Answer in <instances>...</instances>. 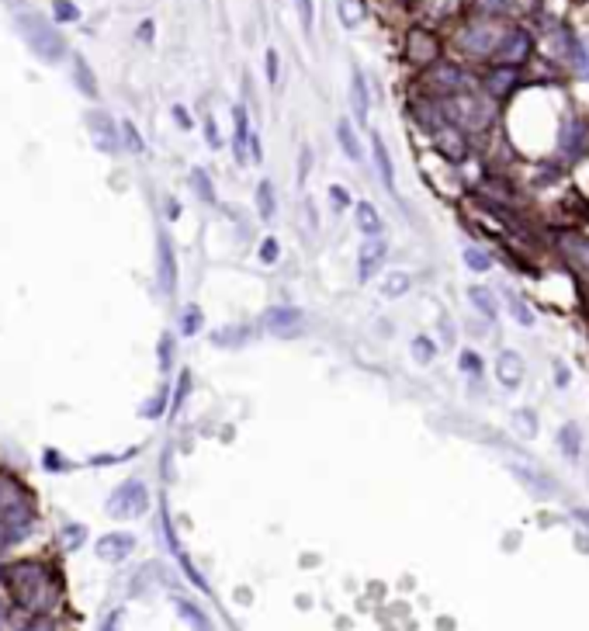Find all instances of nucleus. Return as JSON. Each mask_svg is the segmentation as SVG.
I'll list each match as a JSON object with an SVG mask.
<instances>
[{
    "label": "nucleus",
    "instance_id": "f257e3e1",
    "mask_svg": "<svg viewBox=\"0 0 589 631\" xmlns=\"http://www.w3.org/2000/svg\"><path fill=\"white\" fill-rule=\"evenodd\" d=\"M0 579L7 583L11 600H14L25 614H31V618L49 614V611L60 603L62 583L56 579L53 566H45V562H38V559H21V562H11V566L4 569V576H0Z\"/></svg>",
    "mask_w": 589,
    "mask_h": 631
},
{
    "label": "nucleus",
    "instance_id": "f03ea898",
    "mask_svg": "<svg viewBox=\"0 0 589 631\" xmlns=\"http://www.w3.org/2000/svg\"><path fill=\"white\" fill-rule=\"evenodd\" d=\"M35 528V506L31 500L14 489L11 482H0V545H14Z\"/></svg>",
    "mask_w": 589,
    "mask_h": 631
},
{
    "label": "nucleus",
    "instance_id": "7ed1b4c3",
    "mask_svg": "<svg viewBox=\"0 0 589 631\" xmlns=\"http://www.w3.org/2000/svg\"><path fill=\"white\" fill-rule=\"evenodd\" d=\"M18 29H21L29 49L38 60L60 63L62 53H66V42H62V35L53 29V21H45V18H38V14H21V18H18Z\"/></svg>",
    "mask_w": 589,
    "mask_h": 631
},
{
    "label": "nucleus",
    "instance_id": "20e7f679",
    "mask_svg": "<svg viewBox=\"0 0 589 631\" xmlns=\"http://www.w3.org/2000/svg\"><path fill=\"white\" fill-rule=\"evenodd\" d=\"M146 510H150V489L139 479H125L104 504V513L115 520H139Z\"/></svg>",
    "mask_w": 589,
    "mask_h": 631
},
{
    "label": "nucleus",
    "instance_id": "39448f33",
    "mask_svg": "<svg viewBox=\"0 0 589 631\" xmlns=\"http://www.w3.org/2000/svg\"><path fill=\"white\" fill-rule=\"evenodd\" d=\"M264 326L271 337H281V340H295L306 333V313L295 309V306H271L264 313Z\"/></svg>",
    "mask_w": 589,
    "mask_h": 631
},
{
    "label": "nucleus",
    "instance_id": "423d86ee",
    "mask_svg": "<svg viewBox=\"0 0 589 631\" xmlns=\"http://www.w3.org/2000/svg\"><path fill=\"white\" fill-rule=\"evenodd\" d=\"M559 250L569 260L572 275L589 288V236H576V233H561Z\"/></svg>",
    "mask_w": 589,
    "mask_h": 631
},
{
    "label": "nucleus",
    "instance_id": "0eeeda50",
    "mask_svg": "<svg viewBox=\"0 0 589 631\" xmlns=\"http://www.w3.org/2000/svg\"><path fill=\"white\" fill-rule=\"evenodd\" d=\"M156 282H160V291H163V295H174V291H177V257H174V247H170V236H167V233L156 236Z\"/></svg>",
    "mask_w": 589,
    "mask_h": 631
},
{
    "label": "nucleus",
    "instance_id": "6e6552de",
    "mask_svg": "<svg viewBox=\"0 0 589 631\" xmlns=\"http://www.w3.org/2000/svg\"><path fill=\"white\" fill-rule=\"evenodd\" d=\"M94 552H97V559H101V562L119 566V562H125V559L135 552V535H128V531H111V535H101L97 537V545H94Z\"/></svg>",
    "mask_w": 589,
    "mask_h": 631
},
{
    "label": "nucleus",
    "instance_id": "1a4fd4ad",
    "mask_svg": "<svg viewBox=\"0 0 589 631\" xmlns=\"http://www.w3.org/2000/svg\"><path fill=\"white\" fill-rule=\"evenodd\" d=\"M440 56V42L423 29H413L405 38V60L413 66H430Z\"/></svg>",
    "mask_w": 589,
    "mask_h": 631
},
{
    "label": "nucleus",
    "instance_id": "9d476101",
    "mask_svg": "<svg viewBox=\"0 0 589 631\" xmlns=\"http://www.w3.org/2000/svg\"><path fill=\"white\" fill-rule=\"evenodd\" d=\"M385 257H389V243L378 236V240H368L361 253H357V278L361 282H372L374 275H378V267L385 264Z\"/></svg>",
    "mask_w": 589,
    "mask_h": 631
},
{
    "label": "nucleus",
    "instance_id": "9b49d317",
    "mask_svg": "<svg viewBox=\"0 0 589 631\" xmlns=\"http://www.w3.org/2000/svg\"><path fill=\"white\" fill-rule=\"evenodd\" d=\"M87 128H91L94 143H97L101 153H115V150H119V132H115V122H111L108 115L91 111V115H87Z\"/></svg>",
    "mask_w": 589,
    "mask_h": 631
},
{
    "label": "nucleus",
    "instance_id": "f8f14e48",
    "mask_svg": "<svg viewBox=\"0 0 589 631\" xmlns=\"http://www.w3.org/2000/svg\"><path fill=\"white\" fill-rule=\"evenodd\" d=\"M496 381L503 389H517L524 381V357L517 350H503L496 357Z\"/></svg>",
    "mask_w": 589,
    "mask_h": 631
},
{
    "label": "nucleus",
    "instance_id": "ddd939ff",
    "mask_svg": "<svg viewBox=\"0 0 589 631\" xmlns=\"http://www.w3.org/2000/svg\"><path fill=\"white\" fill-rule=\"evenodd\" d=\"M528 56H530V38L524 32H510L499 42V53H496L499 63L513 66V63H524Z\"/></svg>",
    "mask_w": 589,
    "mask_h": 631
},
{
    "label": "nucleus",
    "instance_id": "4468645a",
    "mask_svg": "<svg viewBox=\"0 0 589 631\" xmlns=\"http://www.w3.org/2000/svg\"><path fill=\"white\" fill-rule=\"evenodd\" d=\"M499 32L496 29H489V25H471L465 35H462V45L465 49H471V53H493V49H499Z\"/></svg>",
    "mask_w": 589,
    "mask_h": 631
},
{
    "label": "nucleus",
    "instance_id": "2eb2a0df",
    "mask_svg": "<svg viewBox=\"0 0 589 631\" xmlns=\"http://www.w3.org/2000/svg\"><path fill=\"white\" fill-rule=\"evenodd\" d=\"M350 108L357 115V122H368V111H372V94H368V80L361 70L350 73Z\"/></svg>",
    "mask_w": 589,
    "mask_h": 631
},
{
    "label": "nucleus",
    "instance_id": "dca6fc26",
    "mask_svg": "<svg viewBox=\"0 0 589 631\" xmlns=\"http://www.w3.org/2000/svg\"><path fill=\"white\" fill-rule=\"evenodd\" d=\"M372 153H374V167H378V177H381V184L396 194V167H392V157H389V146H385V139L374 132L372 135Z\"/></svg>",
    "mask_w": 589,
    "mask_h": 631
},
{
    "label": "nucleus",
    "instance_id": "f3484780",
    "mask_svg": "<svg viewBox=\"0 0 589 631\" xmlns=\"http://www.w3.org/2000/svg\"><path fill=\"white\" fill-rule=\"evenodd\" d=\"M174 607H177V618L184 621L191 631H216V625H212V618L198 607V603H191V600H174Z\"/></svg>",
    "mask_w": 589,
    "mask_h": 631
},
{
    "label": "nucleus",
    "instance_id": "a211bd4d",
    "mask_svg": "<svg viewBox=\"0 0 589 631\" xmlns=\"http://www.w3.org/2000/svg\"><path fill=\"white\" fill-rule=\"evenodd\" d=\"M354 222L364 233V240H378L381 236V216H378V209H374L372 201H357L354 205Z\"/></svg>",
    "mask_w": 589,
    "mask_h": 631
},
{
    "label": "nucleus",
    "instance_id": "6ab92c4d",
    "mask_svg": "<svg viewBox=\"0 0 589 631\" xmlns=\"http://www.w3.org/2000/svg\"><path fill=\"white\" fill-rule=\"evenodd\" d=\"M233 122H236V135H233V153L240 163H250V153H247V143H250V115L243 104H236L233 108Z\"/></svg>",
    "mask_w": 589,
    "mask_h": 631
},
{
    "label": "nucleus",
    "instance_id": "aec40b11",
    "mask_svg": "<svg viewBox=\"0 0 589 631\" xmlns=\"http://www.w3.org/2000/svg\"><path fill=\"white\" fill-rule=\"evenodd\" d=\"M337 143H340V150L347 153V160L357 163V160L364 157V153H361V143H357V132H354V126H350L347 119L337 122Z\"/></svg>",
    "mask_w": 589,
    "mask_h": 631
},
{
    "label": "nucleus",
    "instance_id": "412c9836",
    "mask_svg": "<svg viewBox=\"0 0 589 631\" xmlns=\"http://www.w3.org/2000/svg\"><path fill=\"white\" fill-rule=\"evenodd\" d=\"M257 216L264 222H271L278 216V201H274V184H271V181H260V184H257Z\"/></svg>",
    "mask_w": 589,
    "mask_h": 631
},
{
    "label": "nucleus",
    "instance_id": "4be33fe9",
    "mask_svg": "<svg viewBox=\"0 0 589 631\" xmlns=\"http://www.w3.org/2000/svg\"><path fill=\"white\" fill-rule=\"evenodd\" d=\"M437 146H440V153H444V157H451V160L465 157V139H462V132H454V128L437 132Z\"/></svg>",
    "mask_w": 589,
    "mask_h": 631
},
{
    "label": "nucleus",
    "instance_id": "5701e85b",
    "mask_svg": "<svg viewBox=\"0 0 589 631\" xmlns=\"http://www.w3.org/2000/svg\"><path fill=\"white\" fill-rule=\"evenodd\" d=\"M468 299H471V306H475L479 313H482V316H489V319H493V316L499 313L496 295H493L489 288H482V284H471V288H468Z\"/></svg>",
    "mask_w": 589,
    "mask_h": 631
},
{
    "label": "nucleus",
    "instance_id": "b1692460",
    "mask_svg": "<svg viewBox=\"0 0 589 631\" xmlns=\"http://www.w3.org/2000/svg\"><path fill=\"white\" fill-rule=\"evenodd\" d=\"M559 447L565 458H579V455H583V434H579L576 423H565L559 430Z\"/></svg>",
    "mask_w": 589,
    "mask_h": 631
},
{
    "label": "nucleus",
    "instance_id": "393cba45",
    "mask_svg": "<svg viewBox=\"0 0 589 631\" xmlns=\"http://www.w3.org/2000/svg\"><path fill=\"white\" fill-rule=\"evenodd\" d=\"M409 284H413V278H409L405 271H396V275H389V278L381 282V295H385V299H403L405 291H409Z\"/></svg>",
    "mask_w": 589,
    "mask_h": 631
},
{
    "label": "nucleus",
    "instance_id": "a878e982",
    "mask_svg": "<svg viewBox=\"0 0 589 631\" xmlns=\"http://www.w3.org/2000/svg\"><path fill=\"white\" fill-rule=\"evenodd\" d=\"M191 188H194V194H198L205 205H216V188H212V181H209L205 170H191Z\"/></svg>",
    "mask_w": 589,
    "mask_h": 631
},
{
    "label": "nucleus",
    "instance_id": "bb28decb",
    "mask_svg": "<svg viewBox=\"0 0 589 631\" xmlns=\"http://www.w3.org/2000/svg\"><path fill=\"white\" fill-rule=\"evenodd\" d=\"M337 11H340L343 29H357V25L364 21V11H361V0H340V4H337Z\"/></svg>",
    "mask_w": 589,
    "mask_h": 631
},
{
    "label": "nucleus",
    "instance_id": "cd10ccee",
    "mask_svg": "<svg viewBox=\"0 0 589 631\" xmlns=\"http://www.w3.org/2000/svg\"><path fill=\"white\" fill-rule=\"evenodd\" d=\"M167 406H170V389L163 385V389L156 392L153 399H150V403H146V406L139 410V416H146V420H160V416L167 413Z\"/></svg>",
    "mask_w": 589,
    "mask_h": 631
},
{
    "label": "nucleus",
    "instance_id": "c85d7f7f",
    "mask_svg": "<svg viewBox=\"0 0 589 631\" xmlns=\"http://www.w3.org/2000/svg\"><path fill=\"white\" fill-rule=\"evenodd\" d=\"M73 63H77V84H80V91H84L87 97H97V84H94L91 66L84 63V56H77Z\"/></svg>",
    "mask_w": 589,
    "mask_h": 631
},
{
    "label": "nucleus",
    "instance_id": "c756f323",
    "mask_svg": "<svg viewBox=\"0 0 589 631\" xmlns=\"http://www.w3.org/2000/svg\"><path fill=\"white\" fill-rule=\"evenodd\" d=\"M201 323H205V313H201L198 306H187L184 316H181V333H184V337H194V333L201 330Z\"/></svg>",
    "mask_w": 589,
    "mask_h": 631
},
{
    "label": "nucleus",
    "instance_id": "7c9ffc66",
    "mask_svg": "<svg viewBox=\"0 0 589 631\" xmlns=\"http://www.w3.org/2000/svg\"><path fill=\"white\" fill-rule=\"evenodd\" d=\"M187 392H191V372H181L177 389H174V396H170V416H174V413H181V406L187 403Z\"/></svg>",
    "mask_w": 589,
    "mask_h": 631
},
{
    "label": "nucleus",
    "instance_id": "2f4dec72",
    "mask_svg": "<svg viewBox=\"0 0 589 631\" xmlns=\"http://www.w3.org/2000/svg\"><path fill=\"white\" fill-rule=\"evenodd\" d=\"M156 357H160V372L167 375V372H170V365H174V337H170V333H160Z\"/></svg>",
    "mask_w": 589,
    "mask_h": 631
},
{
    "label": "nucleus",
    "instance_id": "473e14b6",
    "mask_svg": "<svg viewBox=\"0 0 589 631\" xmlns=\"http://www.w3.org/2000/svg\"><path fill=\"white\" fill-rule=\"evenodd\" d=\"M413 357H416L420 365H430L437 357V344L430 337H416V340H413Z\"/></svg>",
    "mask_w": 589,
    "mask_h": 631
},
{
    "label": "nucleus",
    "instance_id": "72a5a7b5",
    "mask_svg": "<svg viewBox=\"0 0 589 631\" xmlns=\"http://www.w3.org/2000/svg\"><path fill=\"white\" fill-rule=\"evenodd\" d=\"M465 264L471 267V271H489V267H493V257H489L486 250H479V247H468Z\"/></svg>",
    "mask_w": 589,
    "mask_h": 631
},
{
    "label": "nucleus",
    "instance_id": "f704fd0d",
    "mask_svg": "<svg viewBox=\"0 0 589 631\" xmlns=\"http://www.w3.org/2000/svg\"><path fill=\"white\" fill-rule=\"evenodd\" d=\"M257 257H260L264 264H278L281 243L274 240V236H264V240H260V247H257Z\"/></svg>",
    "mask_w": 589,
    "mask_h": 631
},
{
    "label": "nucleus",
    "instance_id": "c9c22d12",
    "mask_svg": "<svg viewBox=\"0 0 589 631\" xmlns=\"http://www.w3.org/2000/svg\"><path fill=\"white\" fill-rule=\"evenodd\" d=\"M513 475H517V479H528V486L534 489V493H544V496H552V486H544L548 479H541V475L528 472V469H517V465H513Z\"/></svg>",
    "mask_w": 589,
    "mask_h": 631
},
{
    "label": "nucleus",
    "instance_id": "e433bc0d",
    "mask_svg": "<svg viewBox=\"0 0 589 631\" xmlns=\"http://www.w3.org/2000/svg\"><path fill=\"white\" fill-rule=\"evenodd\" d=\"M53 14H56V21H80V11H77L73 0H56V4H53Z\"/></svg>",
    "mask_w": 589,
    "mask_h": 631
},
{
    "label": "nucleus",
    "instance_id": "4c0bfd02",
    "mask_svg": "<svg viewBox=\"0 0 589 631\" xmlns=\"http://www.w3.org/2000/svg\"><path fill=\"white\" fill-rule=\"evenodd\" d=\"M295 7H299V21H302V29H306V35H309L312 25H315V0H295Z\"/></svg>",
    "mask_w": 589,
    "mask_h": 631
},
{
    "label": "nucleus",
    "instance_id": "58836bf2",
    "mask_svg": "<svg viewBox=\"0 0 589 631\" xmlns=\"http://www.w3.org/2000/svg\"><path fill=\"white\" fill-rule=\"evenodd\" d=\"M458 365H462V372H465V375H475V379L482 375V357H479L475 350H462Z\"/></svg>",
    "mask_w": 589,
    "mask_h": 631
},
{
    "label": "nucleus",
    "instance_id": "ea45409f",
    "mask_svg": "<svg viewBox=\"0 0 589 631\" xmlns=\"http://www.w3.org/2000/svg\"><path fill=\"white\" fill-rule=\"evenodd\" d=\"M510 84H513V70H510V66H506V70H499V73H493V80H489V91H493V94H506V87H510Z\"/></svg>",
    "mask_w": 589,
    "mask_h": 631
},
{
    "label": "nucleus",
    "instance_id": "a19ab883",
    "mask_svg": "<svg viewBox=\"0 0 589 631\" xmlns=\"http://www.w3.org/2000/svg\"><path fill=\"white\" fill-rule=\"evenodd\" d=\"M330 201H333V209L337 212H347L354 201H350V191L343 188V184H330Z\"/></svg>",
    "mask_w": 589,
    "mask_h": 631
},
{
    "label": "nucleus",
    "instance_id": "79ce46f5",
    "mask_svg": "<svg viewBox=\"0 0 589 631\" xmlns=\"http://www.w3.org/2000/svg\"><path fill=\"white\" fill-rule=\"evenodd\" d=\"M84 535H87V528H80V524H66V528H62V545L73 552V548L84 541Z\"/></svg>",
    "mask_w": 589,
    "mask_h": 631
},
{
    "label": "nucleus",
    "instance_id": "37998d69",
    "mask_svg": "<svg viewBox=\"0 0 589 631\" xmlns=\"http://www.w3.org/2000/svg\"><path fill=\"white\" fill-rule=\"evenodd\" d=\"M122 132H125V143H128V150H132V153H143V150H146V143L139 139V132H135L132 122H122Z\"/></svg>",
    "mask_w": 589,
    "mask_h": 631
},
{
    "label": "nucleus",
    "instance_id": "c03bdc74",
    "mask_svg": "<svg viewBox=\"0 0 589 631\" xmlns=\"http://www.w3.org/2000/svg\"><path fill=\"white\" fill-rule=\"evenodd\" d=\"M243 337H247V330H240V326H229V330H218V333H212V340L222 344V348H225L229 340H243Z\"/></svg>",
    "mask_w": 589,
    "mask_h": 631
},
{
    "label": "nucleus",
    "instance_id": "a18cd8bd",
    "mask_svg": "<svg viewBox=\"0 0 589 631\" xmlns=\"http://www.w3.org/2000/svg\"><path fill=\"white\" fill-rule=\"evenodd\" d=\"M21 631H56V621H53L49 614H38V618H31Z\"/></svg>",
    "mask_w": 589,
    "mask_h": 631
},
{
    "label": "nucleus",
    "instance_id": "49530a36",
    "mask_svg": "<svg viewBox=\"0 0 589 631\" xmlns=\"http://www.w3.org/2000/svg\"><path fill=\"white\" fill-rule=\"evenodd\" d=\"M122 621H125V607H115V611L104 618L101 631H122Z\"/></svg>",
    "mask_w": 589,
    "mask_h": 631
},
{
    "label": "nucleus",
    "instance_id": "de8ad7c7",
    "mask_svg": "<svg viewBox=\"0 0 589 631\" xmlns=\"http://www.w3.org/2000/svg\"><path fill=\"white\" fill-rule=\"evenodd\" d=\"M513 423H520V434H524V438H534V413L520 410L513 416Z\"/></svg>",
    "mask_w": 589,
    "mask_h": 631
},
{
    "label": "nucleus",
    "instance_id": "09e8293b",
    "mask_svg": "<svg viewBox=\"0 0 589 631\" xmlns=\"http://www.w3.org/2000/svg\"><path fill=\"white\" fill-rule=\"evenodd\" d=\"M510 309L517 313V319H520L524 326H530V323H534V313H530V309L524 306V302H520V299H510Z\"/></svg>",
    "mask_w": 589,
    "mask_h": 631
},
{
    "label": "nucleus",
    "instance_id": "8fccbe9b",
    "mask_svg": "<svg viewBox=\"0 0 589 631\" xmlns=\"http://www.w3.org/2000/svg\"><path fill=\"white\" fill-rule=\"evenodd\" d=\"M45 469H49V472H66L70 462H66V458H56V451H45Z\"/></svg>",
    "mask_w": 589,
    "mask_h": 631
},
{
    "label": "nucleus",
    "instance_id": "3c124183",
    "mask_svg": "<svg viewBox=\"0 0 589 631\" xmlns=\"http://www.w3.org/2000/svg\"><path fill=\"white\" fill-rule=\"evenodd\" d=\"M312 167V150L309 146H302V157H299V184H306V174H309Z\"/></svg>",
    "mask_w": 589,
    "mask_h": 631
},
{
    "label": "nucleus",
    "instance_id": "603ef678",
    "mask_svg": "<svg viewBox=\"0 0 589 631\" xmlns=\"http://www.w3.org/2000/svg\"><path fill=\"white\" fill-rule=\"evenodd\" d=\"M267 84L271 87L278 84V53L274 49H267Z\"/></svg>",
    "mask_w": 589,
    "mask_h": 631
},
{
    "label": "nucleus",
    "instance_id": "864d4df0",
    "mask_svg": "<svg viewBox=\"0 0 589 631\" xmlns=\"http://www.w3.org/2000/svg\"><path fill=\"white\" fill-rule=\"evenodd\" d=\"M205 139H209L212 150H218V128H216V119H212V115L205 119Z\"/></svg>",
    "mask_w": 589,
    "mask_h": 631
},
{
    "label": "nucleus",
    "instance_id": "5fc2aeb1",
    "mask_svg": "<svg viewBox=\"0 0 589 631\" xmlns=\"http://www.w3.org/2000/svg\"><path fill=\"white\" fill-rule=\"evenodd\" d=\"M163 205H167V209H163V212H167V219H170V222L181 219V201H177V198H167Z\"/></svg>",
    "mask_w": 589,
    "mask_h": 631
},
{
    "label": "nucleus",
    "instance_id": "6e6d98bb",
    "mask_svg": "<svg viewBox=\"0 0 589 631\" xmlns=\"http://www.w3.org/2000/svg\"><path fill=\"white\" fill-rule=\"evenodd\" d=\"M139 38H143V42H153V21H143V25H139Z\"/></svg>",
    "mask_w": 589,
    "mask_h": 631
},
{
    "label": "nucleus",
    "instance_id": "4d7b16f0",
    "mask_svg": "<svg viewBox=\"0 0 589 631\" xmlns=\"http://www.w3.org/2000/svg\"><path fill=\"white\" fill-rule=\"evenodd\" d=\"M174 115H177V122H181V128H191V119H187V111H184V108H181V104L174 108Z\"/></svg>",
    "mask_w": 589,
    "mask_h": 631
},
{
    "label": "nucleus",
    "instance_id": "13d9d810",
    "mask_svg": "<svg viewBox=\"0 0 589 631\" xmlns=\"http://www.w3.org/2000/svg\"><path fill=\"white\" fill-rule=\"evenodd\" d=\"M576 517H579V520L589 528V506H579V510H576Z\"/></svg>",
    "mask_w": 589,
    "mask_h": 631
},
{
    "label": "nucleus",
    "instance_id": "bf43d9fd",
    "mask_svg": "<svg viewBox=\"0 0 589 631\" xmlns=\"http://www.w3.org/2000/svg\"><path fill=\"white\" fill-rule=\"evenodd\" d=\"M4 621H7V611H4V607H0V628H4Z\"/></svg>",
    "mask_w": 589,
    "mask_h": 631
},
{
    "label": "nucleus",
    "instance_id": "052dcab7",
    "mask_svg": "<svg viewBox=\"0 0 589 631\" xmlns=\"http://www.w3.org/2000/svg\"><path fill=\"white\" fill-rule=\"evenodd\" d=\"M0 576H4V566H0Z\"/></svg>",
    "mask_w": 589,
    "mask_h": 631
}]
</instances>
